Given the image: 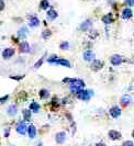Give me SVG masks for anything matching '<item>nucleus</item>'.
<instances>
[{
	"label": "nucleus",
	"mask_w": 134,
	"mask_h": 146,
	"mask_svg": "<svg viewBox=\"0 0 134 146\" xmlns=\"http://www.w3.org/2000/svg\"><path fill=\"white\" fill-rule=\"evenodd\" d=\"M77 98H79V99H82V100H85V101H88L90 98H91V96H94V92H92V90H79L77 94Z\"/></svg>",
	"instance_id": "f257e3e1"
},
{
	"label": "nucleus",
	"mask_w": 134,
	"mask_h": 146,
	"mask_svg": "<svg viewBox=\"0 0 134 146\" xmlns=\"http://www.w3.org/2000/svg\"><path fill=\"white\" fill-rule=\"evenodd\" d=\"M68 82H69L70 89H82V88L85 87V82H84L82 79H79V78L69 79Z\"/></svg>",
	"instance_id": "f03ea898"
},
{
	"label": "nucleus",
	"mask_w": 134,
	"mask_h": 146,
	"mask_svg": "<svg viewBox=\"0 0 134 146\" xmlns=\"http://www.w3.org/2000/svg\"><path fill=\"white\" fill-rule=\"evenodd\" d=\"M122 62H123V58H122V56L119 55V54H114V55H112L111 57H110V63L114 66L121 65Z\"/></svg>",
	"instance_id": "7ed1b4c3"
},
{
	"label": "nucleus",
	"mask_w": 134,
	"mask_h": 146,
	"mask_svg": "<svg viewBox=\"0 0 134 146\" xmlns=\"http://www.w3.org/2000/svg\"><path fill=\"white\" fill-rule=\"evenodd\" d=\"M17 132L21 135H24L27 132H28V127H27V124L24 121H20L18 124H17Z\"/></svg>",
	"instance_id": "20e7f679"
},
{
	"label": "nucleus",
	"mask_w": 134,
	"mask_h": 146,
	"mask_svg": "<svg viewBox=\"0 0 134 146\" xmlns=\"http://www.w3.org/2000/svg\"><path fill=\"white\" fill-rule=\"evenodd\" d=\"M103 67V62L102 60H99V59H94L92 63H91V69L95 70V72H98L100 69H102Z\"/></svg>",
	"instance_id": "39448f33"
},
{
	"label": "nucleus",
	"mask_w": 134,
	"mask_h": 146,
	"mask_svg": "<svg viewBox=\"0 0 134 146\" xmlns=\"http://www.w3.org/2000/svg\"><path fill=\"white\" fill-rule=\"evenodd\" d=\"M109 113H110V115L112 117H114V119H118V117L121 115V113H122V111L120 109L118 106H114V107H112L111 109L109 110Z\"/></svg>",
	"instance_id": "423d86ee"
},
{
	"label": "nucleus",
	"mask_w": 134,
	"mask_h": 146,
	"mask_svg": "<svg viewBox=\"0 0 134 146\" xmlns=\"http://www.w3.org/2000/svg\"><path fill=\"white\" fill-rule=\"evenodd\" d=\"M15 48H11V47H8V48H6L5 51L2 52V57L5 59H9L11 58L13 55H15Z\"/></svg>",
	"instance_id": "0eeeda50"
},
{
	"label": "nucleus",
	"mask_w": 134,
	"mask_h": 146,
	"mask_svg": "<svg viewBox=\"0 0 134 146\" xmlns=\"http://www.w3.org/2000/svg\"><path fill=\"white\" fill-rule=\"evenodd\" d=\"M120 102H121V104L123 107H127L129 104L132 103V97L130 95H123L122 98H121V100H120Z\"/></svg>",
	"instance_id": "6e6552de"
},
{
	"label": "nucleus",
	"mask_w": 134,
	"mask_h": 146,
	"mask_svg": "<svg viewBox=\"0 0 134 146\" xmlns=\"http://www.w3.org/2000/svg\"><path fill=\"white\" fill-rule=\"evenodd\" d=\"M108 135H109V137L112 139V141H119L121 139V133L119 131H117V130H111V131H109L108 133Z\"/></svg>",
	"instance_id": "1a4fd4ad"
},
{
	"label": "nucleus",
	"mask_w": 134,
	"mask_h": 146,
	"mask_svg": "<svg viewBox=\"0 0 134 146\" xmlns=\"http://www.w3.org/2000/svg\"><path fill=\"white\" fill-rule=\"evenodd\" d=\"M29 25L31 28H36L40 25V20L35 15H30L29 17Z\"/></svg>",
	"instance_id": "9d476101"
},
{
	"label": "nucleus",
	"mask_w": 134,
	"mask_h": 146,
	"mask_svg": "<svg viewBox=\"0 0 134 146\" xmlns=\"http://www.w3.org/2000/svg\"><path fill=\"white\" fill-rule=\"evenodd\" d=\"M66 139V133L65 132H58L56 135H55V141L57 144H63Z\"/></svg>",
	"instance_id": "9b49d317"
},
{
	"label": "nucleus",
	"mask_w": 134,
	"mask_h": 146,
	"mask_svg": "<svg viewBox=\"0 0 134 146\" xmlns=\"http://www.w3.org/2000/svg\"><path fill=\"white\" fill-rule=\"evenodd\" d=\"M82 57H84V59H85L86 62H92V60L95 59V53L91 51H86L84 53Z\"/></svg>",
	"instance_id": "f8f14e48"
},
{
	"label": "nucleus",
	"mask_w": 134,
	"mask_h": 146,
	"mask_svg": "<svg viewBox=\"0 0 134 146\" xmlns=\"http://www.w3.org/2000/svg\"><path fill=\"white\" fill-rule=\"evenodd\" d=\"M132 15H133V12H132V9H131V8H125V9H123V11H122V19L127 20V19L132 18Z\"/></svg>",
	"instance_id": "ddd939ff"
},
{
	"label": "nucleus",
	"mask_w": 134,
	"mask_h": 146,
	"mask_svg": "<svg viewBox=\"0 0 134 146\" xmlns=\"http://www.w3.org/2000/svg\"><path fill=\"white\" fill-rule=\"evenodd\" d=\"M31 48H30V45H29V43L28 42H25V41H23L22 43L20 44V52L21 53H30Z\"/></svg>",
	"instance_id": "4468645a"
},
{
	"label": "nucleus",
	"mask_w": 134,
	"mask_h": 146,
	"mask_svg": "<svg viewBox=\"0 0 134 146\" xmlns=\"http://www.w3.org/2000/svg\"><path fill=\"white\" fill-rule=\"evenodd\" d=\"M91 25H92V21H91L90 19H87V20H85V21L80 24V30H82V31H87L88 29L91 28Z\"/></svg>",
	"instance_id": "2eb2a0df"
},
{
	"label": "nucleus",
	"mask_w": 134,
	"mask_h": 146,
	"mask_svg": "<svg viewBox=\"0 0 134 146\" xmlns=\"http://www.w3.org/2000/svg\"><path fill=\"white\" fill-rule=\"evenodd\" d=\"M54 64H56V65H62L64 66V67H70V63H69V60H67V59H64V58H57L55 60V63Z\"/></svg>",
	"instance_id": "dca6fc26"
},
{
	"label": "nucleus",
	"mask_w": 134,
	"mask_h": 146,
	"mask_svg": "<svg viewBox=\"0 0 134 146\" xmlns=\"http://www.w3.org/2000/svg\"><path fill=\"white\" fill-rule=\"evenodd\" d=\"M28 34H29V31H28V29L25 27L20 28L19 31H18V36L20 37V38H25V37L28 36Z\"/></svg>",
	"instance_id": "f3484780"
},
{
	"label": "nucleus",
	"mask_w": 134,
	"mask_h": 146,
	"mask_svg": "<svg viewBox=\"0 0 134 146\" xmlns=\"http://www.w3.org/2000/svg\"><path fill=\"white\" fill-rule=\"evenodd\" d=\"M28 134H29V137L30 139H34L36 136V127L34 125H30L28 127Z\"/></svg>",
	"instance_id": "a211bd4d"
},
{
	"label": "nucleus",
	"mask_w": 134,
	"mask_h": 146,
	"mask_svg": "<svg viewBox=\"0 0 134 146\" xmlns=\"http://www.w3.org/2000/svg\"><path fill=\"white\" fill-rule=\"evenodd\" d=\"M57 17H58V13H57L54 9H50V10L47 11V18H48V20L53 21V20H55Z\"/></svg>",
	"instance_id": "6ab92c4d"
},
{
	"label": "nucleus",
	"mask_w": 134,
	"mask_h": 146,
	"mask_svg": "<svg viewBox=\"0 0 134 146\" xmlns=\"http://www.w3.org/2000/svg\"><path fill=\"white\" fill-rule=\"evenodd\" d=\"M102 22L104 24H111L113 22V17H112V13H108L102 17Z\"/></svg>",
	"instance_id": "aec40b11"
},
{
	"label": "nucleus",
	"mask_w": 134,
	"mask_h": 146,
	"mask_svg": "<svg viewBox=\"0 0 134 146\" xmlns=\"http://www.w3.org/2000/svg\"><path fill=\"white\" fill-rule=\"evenodd\" d=\"M17 112H18V108H17L15 104H12V106H10L8 108V114L10 117H15V114H17Z\"/></svg>",
	"instance_id": "412c9836"
},
{
	"label": "nucleus",
	"mask_w": 134,
	"mask_h": 146,
	"mask_svg": "<svg viewBox=\"0 0 134 146\" xmlns=\"http://www.w3.org/2000/svg\"><path fill=\"white\" fill-rule=\"evenodd\" d=\"M40 104L36 102H32L30 104V111H32V112H34V113H36V112H38V110H40Z\"/></svg>",
	"instance_id": "4be33fe9"
},
{
	"label": "nucleus",
	"mask_w": 134,
	"mask_h": 146,
	"mask_svg": "<svg viewBox=\"0 0 134 146\" xmlns=\"http://www.w3.org/2000/svg\"><path fill=\"white\" fill-rule=\"evenodd\" d=\"M38 95H40V98H41V99H46V98L50 97V92H48L46 89H41Z\"/></svg>",
	"instance_id": "5701e85b"
},
{
	"label": "nucleus",
	"mask_w": 134,
	"mask_h": 146,
	"mask_svg": "<svg viewBox=\"0 0 134 146\" xmlns=\"http://www.w3.org/2000/svg\"><path fill=\"white\" fill-rule=\"evenodd\" d=\"M40 8H41L42 10L48 9V8H50V2H48V0H42V1L40 2Z\"/></svg>",
	"instance_id": "b1692460"
},
{
	"label": "nucleus",
	"mask_w": 134,
	"mask_h": 146,
	"mask_svg": "<svg viewBox=\"0 0 134 146\" xmlns=\"http://www.w3.org/2000/svg\"><path fill=\"white\" fill-rule=\"evenodd\" d=\"M51 34H52V31L50 29H45L43 32H42V37L44 38V40H47V38H50L51 36Z\"/></svg>",
	"instance_id": "393cba45"
},
{
	"label": "nucleus",
	"mask_w": 134,
	"mask_h": 146,
	"mask_svg": "<svg viewBox=\"0 0 134 146\" xmlns=\"http://www.w3.org/2000/svg\"><path fill=\"white\" fill-rule=\"evenodd\" d=\"M22 113H23V117H24V120L25 121H30V119H31V111L30 110H23L22 111Z\"/></svg>",
	"instance_id": "a878e982"
},
{
	"label": "nucleus",
	"mask_w": 134,
	"mask_h": 146,
	"mask_svg": "<svg viewBox=\"0 0 134 146\" xmlns=\"http://www.w3.org/2000/svg\"><path fill=\"white\" fill-rule=\"evenodd\" d=\"M43 60H44V56H43V57H42L41 59H38L36 63L34 64V68H35V69L40 68V66H42V64H43Z\"/></svg>",
	"instance_id": "bb28decb"
},
{
	"label": "nucleus",
	"mask_w": 134,
	"mask_h": 146,
	"mask_svg": "<svg viewBox=\"0 0 134 146\" xmlns=\"http://www.w3.org/2000/svg\"><path fill=\"white\" fill-rule=\"evenodd\" d=\"M60 50H68L69 48V43L68 42H63V43L60 45Z\"/></svg>",
	"instance_id": "cd10ccee"
},
{
	"label": "nucleus",
	"mask_w": 134,
	"mask_h": 146,
	"mask_svg": "<svg viewBox=\"0 0 134 146\" xmlns=\"http://www.w3.org/2000/svg\"><path fill=\"white\" fill-rule=\"evenodd\" d=\"M122 146H134V143L132 141H125V142L122 144Z\"/></svg>",
	"instance_id": "c85d7f7f"
},
{
	"label": "nucleus",
	"mask_w": 134,
	"mask_h": 146,
	"mask_svg": "<svg viewBox=\"0 0 134 146\" xmlns=\"http://www.w3.org/2000/svg\"><path fill=\"white\" fill-rule=\"evenodd\" d=\"M125 5H127L129 7L134 6V0H125Z\"/></svg>",
	"instance_id": "c756f323"
},
{
	"label": "nucleus",
	"mask_w": 134,
	"mask_h": 146,
	"mask_svg": "<svg viewBox=\"0 0 134 146\" xmlns=\"http://www.w3.org/2000/svg\"><path fill=\"white\" fill-rule=\"evenodd\" d=\"M8 99H9V96L8 95H6L5 97H2V98H0V102L1 103H3V102H6Z\"/></svg>",
	"instance_id": "7c9ffc66"
},
{
	"label": "nucleus",
	"mask_w": 134,
	"mask_h": 146,
	"mask_svg": "<svg viewBox=\"0 0 134 146\" xmlns=\"http://www.w3.org/2000/svg\"><path fill=\"white\" fill-rule=\"evenodd\" d=\"M10 78H11V79H15V80H20V79L23 78V76H11Z\"/></svg>",
	"instance_id": "2f4dec72"
},
{
	"label": "nucleus",
	"mask_w": 134,
	"mask_h": 146,
	"mask_svg": "<svg viewBox=\"0 0 134 146\" xmlns=\"http://www.w3.org/2000/svg\"><path fill=\"white\" fill-rule=\"evenodd\" d=\"M5 9V1L3 0H0V11Z\"/></svg>",
	"instance_id": "473e14b6"
},
{
	"label": "nucleus",
	"mask_w": 134,
	"mask_h": 146,
	"mask_svg": "<svg viewBox=\"0 0 134 146\" xmlns=\"http://www.w3.org/2000/svg\"><path fill=\"white\" fill-rule=\"evenodd\" d=\"M9 133H10V129H6V131H5V136L6 137L9 136Z\"/></svg>",
	"instance_id": "72a5a7b5"
},
{
	"label": "nucleus",
	"mask_w": 134,
	"mask_h": 146,
	"mask_svg": "<svg viewBox=\"0 0 134 146\" xmlns=\"http://www.w3.org/2000/svg\"><path fill=\"white\" fill-rule=\"evenodd\" d=\"M95 146H107V145H105L104 143H101V142H100V143H97V144H96Z\"/></svg>",
	"instance_id": "f704fd0d"
},
{
	"label": "nucleus",
	"mask_w": 134,
	"mask_h": 146,
	"mask_svg": "<svg viewBox=\"0 0 134 146\" xmlns=\"http://www.w3.org/2000/svg\"><path fill=\"white\" fill-rule=\"evenodd\" d=\"M132 137L134 139V130H133V132H132Z\"/></svg>",
	"instance_id": "c9c22d12"
},
{
	"label": "nucleus",
	"mask_w": 134,
	"mask_h": 146,
	"mask_svg": "<svg viewBox=\"0 0 134 146\" xmlns=\"http://www.w3.org/2000/svg\"><path fill=\"white\" fill-rule=\"evenodd\" d=\"M36 146H42V143H40V144H38V145H36Z\"/></svg>",
	"instance_id": "e433bc0d"
}]
</instances>
